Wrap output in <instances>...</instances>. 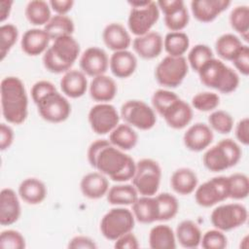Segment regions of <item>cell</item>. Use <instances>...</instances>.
I'll list each match as a JSON object with an SVG mask.
<instances>
[{
  "mask_svg": "<svg viewBox=\"0 0 249 249\" xmlns=\"http://www.w3.org/2000/svg\"><path fill=\"white\" fill-rule=\"evenodd\" d=\"M231 62L242 75L247 76L249 74V47L243 44Z\"/></svg>",
  "mask_w": 249,
  "mask_h": 249,
  "instance_id": "obj_49",
  "label": "cell"
},
{
  "mask_svg": "<svg viewBox=\"0 0 249 249\" xmlns=\"http://www.w3.org/2000/svg\"><path fill=\"white\" fill-rule=\"evenodd\" d=\"M36 105L39 115L50 123L64 122L71 114V105L68 99L57 90L45 95Z\"/></svg>",
  "mask_w": 249,
  "mask_h": 249,
  "instance_id": "obj_12",
  "label": "cell"
},
{
  "mask_svg": "<svg viewBox=\"0 0 249 249\" xmlns=\"http://www.w3.org/2000/svg\"><path fill=\"white\" fill-rule=\"evenodd\" d=\"M89 89L90 97L99 103L108 102L114 99L118 90L114 79L105 74L93 77Z\"/></svg>",
  "mask_w": 249,
  "mask_h": 249,
  "instance_id": "obj_27",
  "label": "cell"
},
{
  "mask_svg": "<svg viewBox=\"0 0 249 249\" xmlns=\"http://www.w3.org/2000/svg\"><path fill=\"white\" fill-rule=\"evenodd\" d=\"M128 4L131 7L127 18L130 32L135 36H141L151 31L160 18L157 2L151 0L130 1Z\"/></svg>",
  "mask_w": 249,
  "mask_h": 249,
  "instance_id": "obj_6",
  "label": "cell"
},
{
  "mask_svg": "<svg viewBox=\"0 0 249 249\" xmlns=\"http://www.w3.org/2000/svg\"><path fill=\"white\" fill-rule=\"evenodd\" d=\"M0 246L6 249H23L26 244L23 235L19 231L5 230L0 234Z\"/></svg>",
  "mask_w": 249,
  "mask_h": 249,
  "instance_id": "obj_48",
  "label": "cell"
},
{
  "mask_svg": "<svg viewBox=\"0 0 249 249\" xmlns=\"http://www.w3.org/2000/svg\"><path fill=\"white\" fill-rule=\"evenodd\" d=\"M235 137L241 144L245 146L249 144V119L247 117L237 123L235 126Z\"/></svg>",
  "mask_w": 249,
  "mask_h": 249,
  "instance_id": "obj_53",
  "label": "cell"
},
{
  "mask_svg": "<svg viewBox=\"0 0 249 249\" xmlns=\"http://www.w3.org/2000/svg\"><path fill=\"white\" fill-rule=\"evenodd\" d=\"M243 46L242 41L232 33H226L221 35L215 42V50L217 54L225 59L231 61L234 55Z\"/></svg>",
  "mask_w": 249,
  "mask_h": 249,
  "instance_id": "obj_37",
  "label": "cell"
},
{
  "mask_svg": "<svg viewBox=\"0 0 249 249\" xmlns=\"http://www.w3.org/2000/svg\"><path fill=\"white\" fill-rule=\"evenodd\" d=\"M214 57L211 48L204 44H197L194 46L188 54V64L196 73L201 68V66L208 60Z\"/></svg>",
  "mask_w": 249,
  "mask_h": 249,
  "instance_id": "obj_42",
  "label": "cell"
},
{
  "mask_svg": "<svg viewBox=\"0 0 249 249\" xmlns=\"http://www.w3.org/2000/svg\"><path fill=\"white\" fill-rule=\"evenodd\" d=\"M189 47V36L182 31H170L163 39V49L171 56H184Z\"/></svg>",
  "mask_w": 249,
  "mask_h": 249,
  "instance_id": "obj_38",
  "label": "cell"
},
{
  "mask_svg": "<svg viewBox=\"0 0 249 249\" xmlns=\"http://www.w3.org/2000/svg\"><path fill=\"white\" fill-rule=\"evenodd\" d=\"M230 23L232 29L248 42L249 37V7L239 5L233 8L230 14Z\"/></svg>",
  "mask_w": 249,
  "mask_h": 249,
  "instance_id": "obj_39",
  "label": "cell"
},
{
  "mask_svg": "<svg viewBox=\"0 0 249 249\" xmlns=\"http://www.w3.org/2000/svg\"><path fill=\"white\" fill-rule=\"evenodd\" d=\"M195 198L198 205L202 207H211L218 202L229 198L228 177H213L195 190Z\"/></svg>",
  "mask_w": 249,
  "mask_h": 249,
  "instance_id": "obj_13",
  "label": "cell"
},
{
  "mask_svg": "<svg viewBox=\"0 0 249 249\" xmlns=\"http://www.w3.org/2000/svg\"><path fill=\"white\" fill-rule=\"evenodd\" d=\"M228 177L229 197L243 199L249 194V180L244 173H233Z\"/></svg>",
  "mask_w": 249,
  "mask_h": 249,
  "instance_id": "obj_41",
  "label": "cell"
},
{
  "mask_svg": "<svg viewBox=\"0 0 249 249\" xmlns=\"http://www.w3.org/2000/svg\"><path fill=\"white\" fill-rule=\"evenodd\" d=\"M134 52L144 59H153L158 57L163 49V39L157 31L136 36L132 41Z\"/></svg>",
  "mask_w": 249,
  "mask_h": 249,
  "instance_id": "obj_18",
  "label": "cell"
},
{
  "mask_svg": "<svg viewBox=\"0 0 249 249\" xmlns=\"http://www.w3.org/2000/svg\"><path fill=\"white\" fill-rule=\"evenodd\" d=\"M178 98L179 96L171 90L163 89H158L152 95L153 109L156 110L160 115H161L164 110L167 109Z\"/></svg>",
  "mask_w": 249,
  "mask_h": 249,
  "instance_id": "obj_47",
  "label": "cell"
},
{
  "mask_svg": "<svg viewBox=\"0 0 249 249\" xmlns=\"http://www.w3.org/2000/svg\"><path fill=\"white\" fill-rule=\"evenodd\" d=\"M135 224L133 213L124 207L110 209L100 221V231L108 239L115 241L124 233L132 231Z\"/></svg>",
  "mask_w": 249,
  "mask_h": 249,
  "instance_id": "obj_8",
  "label": "cell"
},
{
  "mask_svg": "<svg viewBox=\"0 0 249 249\" xmlns=\"http://www.w3.org/2000/svg\"><path fill=\"white\" fill-rule=\"evenodd\" d=\"M82 194L90 199H98L107 195L109 182L101 172H90L86 174L80 183Z\"/></svg>",
  "mask_w": 249,
  "mask_h": 249,
  "instance_id": "obj_26",
  "label": "cell"
},
{
  "mask_svg": "<svg viewBox=\"0 0 249 249\" xmlns=\"http://www.w3.org/2000/svg\"><path fill=\"white\" fill-rule=\"evenodd\" d=\"M197 74L204 86L222 93H231L239 85V76L236 71L215 57L204 63Z\"/></svg>",
  "mask_w": 249,
  "mask_h": 249,
  "instance_id": "obj_4",
  "label": "cell"
},
{
  "mask_svg": "<svg viewBox=\"0 0 249 249\" xmlns=\"http://www.w3.org/2000/svg\"><path fill=\"white\" fill-rule=\"evenodd\" d=\"M168 126L174 129L186 127L193 119V108L180 97L160 115Z\"/></svg>",
  "mask_w": 249,
  "mask_h": 249,
  "instance_id": "obj_19",
  "label": "cell"
},
{
  "mask_svg": "<svg viewBox=\"0 0 249 249\" xmlns=\"http://www.w3.org/2000/svg\"><path fill=\"white\" fill-rule=\"evenodd\" d=\"M220 104V97L212 91L198 92L192 98V107L200 112L214 111Z\"/></svg>",
  "mask_w": 249,
  "mask_h": 249,
  "instance_id": "obj_45",
  "label": "cell"
},
{
  "mask_svg": "<svg viewBox=\"0 0 249 249\" xmlns=\"http://www.w3.org/2000/svg\"><path fill=\"white\" fill-rule=\"evenodd\" d=\"M51 38L44 28H31L26 30L21 38V50L28 55L36 56L45 53Z\"/></svg>",
  "mask_w": 249,
  "mask_h": 249,
  "instance_id": "obj_22",
  "label": "cell"
},
{
  "mask_svg": "<svg viewBox=\"0 0 249 249\" xmlns=\"http://www.w3.org/2000/svg\"><path fill=\"white\" fill-rule=\"evenodd\" d=\"M14 142V130L13 128L4 123L0 124V149L5 151L11 147Z\"/></svg>",
  "mask_w": 249,
  "mask_h": 249,
  "instance_id": "obj_54",
  "label": "cell"
},
{
  "mask_svg": "<svg viewBox=\"0 0 249 249\" xmlns=\"http://www.w3.org/2000/svg\"><path fill=\"white\" fill-rule=\"evenodd\" d=\"M44 29L49 34L51 40H54L61 36L72 35L75 25L70 17L66 15H54L44 26Z\"/></svg>",
  "mask_w": 249,
  "mask_h": 249,
  "instance_id": "obj_36",
  "label": "cell"
},
{
  "mask_svg": "<svg viewBox=\"0 0 249 249\" xmlns=\"http://www.w3.org/2000/svg\"><path fill=\"white\" fill-rule=\"evenodd\" d=\"M200 245L204 249H224L228 245V239L222 231L210 230L202 234Z\"/></svg>",
  "mask_w": 249,
  "mask_h": 249,
  "instance_id": "obj_46",
  "label": "cell"
},
{
  "mask_svg": "<svg viewBox=\"0 0 249 249\" xmlns=\"http://www.w3.org/2000/svg\"><path fill=\"white\" fill-rule=\"evenodd\" d=\"M231 5L229 0H194L191 2L193 16L200 22H210Z\"/></svg>",
  "mask_w": 249,
  "mask_h": 249,
  "instance_id": "obj_21",
  "label": "cell"
},
{
  "mask_svg": "<svg viewBox=\"0 0 249 249\" xmlns=\"http://www.w3.org/2000/svg\"><path fill=\"white\" fill-rule=\"evenodd\" d=\"M120 116L125 124L141 130L151 129L157 123L155 110L144 101L137 99L125 101L121 107Z\"/></svg>",
  "mask_w": 249,
  "mask_h": 249,
  "instance_id": "obj_10",
  "label": "cell"
},
{
  "mask_svg": "<svg viewBox=\"0 0 249 249\" xmlns=\"http://www.w3.org/2000/svg\"><path fill=\"white\" fill-rule=\"evenodd\" d=\"M13 3L11 0H2L0 2V21L2 23L9 18Z\"/></svg>",
  "mask_w": 249,
  "mask_h": 249,
  "instance_id": "obj_56",
  "label": "cell"
},
{
  "mask_svg": "<svg viewBox=\"0 0 249 249\" xmlns=\"http://www.w3.org/2000/svg\"><path fill=\"white\" fill-rule=\"evenodd\" d=\"M149 245L152 249H175V232L167 225H157L150 231Z\"/></svg>",
  "mask_w": 249,
  "mask_h": 249,
  "instance_id": "obj_33",
  "label": "cell"
},
{
  "mask_svg": "<svg viewBox=\"0 0 249 249\" xmlns=\"http://www.w3.org/2000/svg\"><path fill=\"white\" fill-rule=\"evenodd\" d=\"M138 192L133 185L120 184L109 188L107 200L112 205H132L138 198Z\"/></svg>",
  "mask_w": 249,
  "mask_h": 249,
  "instance_id": "obj_34",
  "label": "cell"
},
{
  "mask_svg": "<svg viewBox=\"0 0 249 249\" xmlns=\"http://www.w3.org/2000/svg\"><path fill=\"white\" fill-rule=\"evenodd\" d=\"M47 187L38 178H26L18 186L19 197L28 204H39L47 196Z\"/></svg>",
  "mask_w": 249,
  "mask_h": 249,
  "instance_id": "obj_29",
  "label": "cell"
},
{
  "mask_svg": "<svg viewBox=\"0 0 249 249\" xmlns=\"http://www.w3.org/2000/svg\"><path fill=\"white\" fill-rule=\"evenodd\" d=\"M79 64L85 74L93 78L105 74L109 67V57L103 49L89 47L81 54Z\"/></svg>",
  "mask_w": 249,
  "mask_h": 249,
  "instance_id": "obj_16",
  "label": "cell"
},
{
  "mask_svg": "<svg viewBox=\"0 0 249 249\" xmlns=\"http://www.w3.org/2000/svg\"><path fill=\"white\" fill-rule=\"evenodd\" d=\"M21 214L18 195L11 188L2 189L0 193V224L10 226L16 223Z\"/></svg>",
  "mask_w": 249,
  "mask_h": 249,
  "instance_id": "obj_20",
  "label": "cell"
},
{
  "mask_svg": "<svg viewBox=\"0 0 249 249\" xmlns=\"http://www.w3.org/2000/svg\"><path fill=\"white\" fill-rule=\"evenodd\" d=\"M248 211L241 203H227L216 207L211 215V224L222 231L239 228L247 222Z\"/></svg>",
  "mask_w": 249,
  "mask_h": 249,
  "instance_id": "obj_11",
  "label": "cell"
},
{
  "mask_svg": "<svg viewBox=\"0 0 249 249\" xmlns=\"http://www.w3.org/2000/svg\"><path fill=\"white\" fill-rule=\"evenodd\" d=\"M109 141L113 146L123 151H128L136 146L138 135L131 125L127 124H119L109 133Z\"/></svg>",
  "mask_w": 249,
  "mask_h": 249,
  "instance_id": "obj_32",
  "label": "cell"
},
{
  "mask_svg": "<svg viewBox=\"0 0 249 249\" xmlns=\"http://www.w3.org/2000/svg\"><path fill=\"white\" fill-rule=\"evenodd\" d=\"M214 134L210 126L204 123H196L191 125L183 136L185 147L193 152L205 150L213 141Z\"/></svg>",
  "mask_w": 249,
  "mask_h": 249,
  "instance_id": "obj_17",
  "label": "cell"
},
{
  "mask_svg": "<svg viewBox=\"0 0 249 249\" xmlns=\"http://www.w3.org/2000/svg\"><path fill=\"white\" fill-rule=\"evenodd\" d=\"M54 90H57V89L52 82L46 81V80L38 81L31 88L32 100L36 104L45 95H47L48 93H50L52 91H54Z\"/></svg>",
  "mask_w": 249,
  "mask_h": 249,
  "instance_id": "obj_50",
  "label": "cell"
},
{
  "mask_svg": "<svg viewBox=\"0 0 249 249\" xmlns=\"http://www.w3.org/2000/svg\"><path fill=\"white\" fill-rule=\"evenodd\" d=\"M120 114L110 103H97L90 108L88 115L89 124L93 132L103 135L110 133L120 122Z\"/></svg>",
  "mask_w": 249,
  "mask_h": 249,
  "instance_id": "obj_14",
  "label": "cell"
},
{
  "mask_svg": "<svg viewBox=\"0 0 249 249\" xmlns=\"http://www.w3.org/2000/svg\"><path fill=\"white\" fill-rule=\"evenodd\" d=\"M176 240L184 248H196L200 245L201 231L198 226L191 221L184 220L176 228Z\"/></svg>",
  "mask_w": 249,
  "mask_h": 249,
  "instance_id": "obj_31",
  "label": "cell"
},
{
  "mask_svg": "<svg viewBox=\"0 0 249 249\" xmlns=\"http://www.w3.org/2000/svg\"><path fill=\"white\" fill-rule=\"evenodd\" d=\"M114 247L118 249H137L139 248V242L132 231H129L117 238L115 240Z\"/></svg>",
  "mask_w": 249,
  "mask_h": 249,
  "instance_id": "obj_51",
  "label": "cell"
},
{
  "mask_svg": "<svg viewBox=\"0 0 249 249\" xmlns=\"http://www.w3.org/2000/svg\"><path fill=\"white\" fill-rule=\"evenodd\" d=\"M239 145L231 138H226L207 149L202 157L204 166L212 172L224 171L234 166L241 158Z\"/></svg>",
  "mask_w": 249,
  "mask_h": 249,
  "instance_id": "obj_5",
  "label": "cell"
},
{
  "mask_svg": "<svg viewBox=\"0 0 249 249\" xmlns=\"http://www.w3.org/2000/svg\"><path fill=\"white\" fill-rule=\"evenodd\" d=\"M103 42L113 52L127 50L131 44V38L126 28L119 22H112L105 26L102 32Z\"/></svg>",
  "mask_w": 249,
  "mask_h": 249,
  "instance_id": "obj_23",
  "label": "cell"
},
{
  "mask_svg": "<svg viewBox=\"0 0 249 249\" xmlns=\"http://www.w3.org/2000/svg\"><path fill=\"white\" fill-rule=\"evenodd\" d=\"M1 111L13 124H22L28 115V97L23 82L15 76L5 77L0 85Z\"/></svg>",
  "mask_w": 249,
  "mask_h": 249,
  "instance_id": "obj_2",
  "label": "cell"
},
{
  "mask_svg": "<svg viewBox=\"0 0 249 249\" xmlns=\"http://www.w3.org/2000/svg\"><path fill=\"white\" fill-rule=\"evenodd\" d=\"M159 9L164 15L165 26L170 31H181L190 20L188 9L182 0H160L157 2Z\"/></svg>",
  "mask_w": 249,
  "mask_h": 249,
  "instance_id": "obj_15",
  "label": "cell"
},
{
  "mask_svg": "<svg viewBox=\"0 0 249 249\" xmlns=\"http://www.w3.org/2000/svg\"><path fill=\"white\" fill-rule=\"evenodd\" d=\"M18 37V27L12 23H5L0 26V56L4 60L10 50L16 44Z\"/></svg>",
  "mask_w": 249,
  "mask_h": 249,
  "instance_id": "obj_44",
  "label": "cell"
},
{
  "mask_svg": "<svg viewBox=\"0 0 249 249\" xmlns=\"http://www.w3.org/2000/svg\"><path fill=\"white\" fill-rule=\"evenodd\" d=\"M80 51V44L72 35L58 37L44 53L43 64L52 73H65L77 60Z\"/></svg>",
  "mask_w": 249,
  "mask_h": 249,
  "instance_id": "obj_3",
  "label": "cell"
},
{
  "mask_svg": "<svg viewBox=\"0 0 249 249\" xmlns=\"http://www.w3.org/2000/svg\"><path fill=\"white\" fill-rule=\"evenodd\" d=\"M68 248L72 249H95L97 245L93 239L85 235H76L68 242Z\"/></svg>",
  "mask_w": 249,
  "mask_h": 249,
  "instance_id": "obj_52",
  "label": "cell"
},
{
  "mask_svg": "<svg viewBox=\"0 0 249 249\" xmlns=\"http://www.w3.org/2000/svg\"><path fill=\"white\" fill-rule=\"evenodd\" d=\"M132 213L135 220L142 224H151L159 221V203L156 196H138L132 204Z\"/></svg>",
  "mask_w": 249,
  "mask_h": 249,
  "instance_id": "obj_28",
  "label": "cell"
},
{
  "mask_svg": "<svg viewBox=\"0 0 249 249\" xmlns=\"http://www.w3.org/2000/svg\"><path fill=\"white\" fill-rule=\"evenodd\" d=\"M159 203V221L173 219L179 210L177 198L169 193H161L156 196Z\"/></svg>",
  "mask_w": 249,
  "mask_h": 249,
  "instance_id": "obj_40",
  "label": "cell"
},
{
  "mask_svg": "<svg viewBox=\"0 0 249 249\" xmlns=\"http://www.w3.org/2000/svg\"><path fill=\"white\" fill-rule=\"evenodd\" d=\"M197 182L198 179L196 172L188 167L176 169L170 178V185L173 191L182 196H187L195 192Z\"/></svg>",
  "mask_w": 249,
  "mask_h": 249,
  "instance_id": "obj_30",
  "label": "cell"
},
{
  "mask_svg": "<svg viewBox=\"0 0 249 249\" xmlns=\"http://www.w3.org/2000/svg\"><path fill=\"white\" fill-rule=\"evenodd\" d=\"M109 67L115 77L124 79L136 70L137 58L127 50L114 52L109 59Z\"/></svg>",
  "mask_w": 249,
  "mask_h": 249,
  "instance_id": "obj_25",
  "label": "cell"
},
{
  "mask_svg": "<svg viewBox=\"0 0 249 249\" xmlns=\"http://www.w3.org/2000/svg\"><path fill=\"white\" fill-rule=\"evenodd\" d=\"M51 8L56 15H66L74 6L73 0H52L49 2Z\"/></svg>",
  "mask_w": 249,
  "mask_h": 249,
  "instance_id": "obj_55",
  "label": "cell"
},
{
  "mask_svg": "<svg viewBox=\"0 0 249 249\" xmlns=\"http://www.w3.org/2000/svg\"><path fill=\"white\" fill-rule=\"evenodd\" d=\"M27 20L35 25H46L51 19V6L44 0H32L29 1L24 10Z\"/></svg>",
  "mask_w": 249,
  "mask_h": 249,
  "instance_id": "obj_35",
  "label": "cell"
},
{
  "mask_svg": "<svg viewBox=\"0 0 249 249\" xmlns=\"http://www.w3.org/2000/svg\"><path fill=\"white\" fill-rule=\"evenodd\" d=\"M161 168L158 161L152 159H142L136 162L132 185L141 196H155L160 188Z\"/></svg>",
  "mask_w": 249,
  "mask_h": 249,
  "instance_id": "obj_7",
  "label": "cell"
},
{
  "mask_svg": "<svg viewBox=\"0 0 249 249\" xmlns=\"http://www.w3.org/2000/svg\"><path fill=\"white\" fill-rule=\"evenodd\" d=\"M208 124L212 130L221 134H228L232 130L233 119L224 110H215L208 117Z\"/></svg>",
  "mask_w": 249,
  "mask_h": 249,
  "instance_id": "obj_43",
  "label": "cell"
},
{
  "mask_svg": "<svg viewBox=\"0 0 249 249\" xmlns=\"http://www.w3.org/2000/svg\"><path fill=\"white\" fill-rule=\"evenodd\" d=\"M88 160L93 168L116 182L131 180L136 162L123 150L113 146L109 140L97 139L88 149Z\"/></svg>",
  "mask_w": 249,
  "mask_h": 249,
  "instance_id": "obj_1",
  "label": "cell"
},
{
  "mask_svg": "<svg viewBox=\"0 0 249 249\" xmlns=\"http://www.w3.org/2000/svg\"><path fill=\"white\" fill-rule=\"evenodd\" d=\"M62 92L71 98L83 96L88 89V80L82 70L70 69L64 73L59 82Z\"/></svg>",
  "mask_w": 249,
  "mask_h": 249,
  "instance_id": "obj_24",
  "label": "cell"
},
{
  "mask_svg": "<svg viewBox=\"0 0 249 249\" xmlns=\"http://www.w3.org/2000/svg\"><path fill=\"white\" fill-rule=\"evenodd\" d=\"M189 71V64L185 56L163 57L155 69L157 82L166 88H176L181 85Z\"/></svg>",
  "mask_w": 249,
  "mask_h": 249,
  "instance_id": "obj_9",
  "label": "cell"
}]
</instances>
